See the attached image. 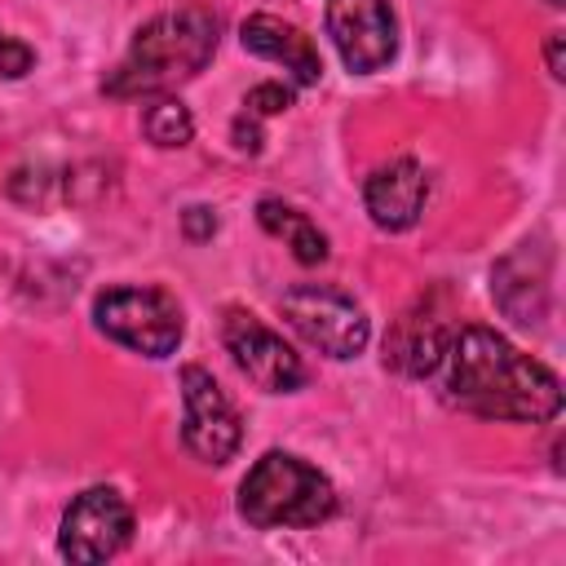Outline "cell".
Segmentation results:
<instances>
[{
    "instance_id": "6da1fadb",
    "label": "cell",
    "mask_w": 566,
    "mask_h": 566,
    "mask_svg": "<svg viewBox=\"0 0 566 566\" xmlns=\"http://www.w3.org/2000/svg\"><path fill=\"white\" fill-rule=\"evenodd\" d=\"M433 376L451 407L482 416V420L548 424L562 411L557 371L482 323L451 327Z\"/></svg>"
},
{
    "instance_id": "7a4b0ae2",
    "label": "cell",
    "mask_w": 566,
    "mask_h": 566,
    "mask_svg": "<svg viewBox=\"0 0 566 566\" xmlns=\"http://www.w3.org/2000/svg\"><path fill=\"white\" fill-rule=\"evenodd\" d=\"M221 22L208 4H181V9H164L150 22H142L128 40V53L119 57L115 71H106L102 93L106 97H155V93H172L177 84L195 80L212 53H217V35Z\"/></svg>"
},
{
    "instance_id": "3957f363",
    "label": "cell",
    "mask_w": 566,
    "mask_h": 566,
    "mask_svg": "<svg viewBox=\"0 0 566 566\" xmlns=\"http://www.w3.org/2000/svg\"><path fill=\"white\" fill-rule=\"evenodd\" d=\"M336 513V486L292 451H265L239 482V517L256 531L323 526Z\"/></svg>"
},
{
    "instance_id": "277c9868",
    "label": "cell",
    "mask_w": 566,
    "mask_h": 566,
    "mask_svg": "<svg viewBox=\"0 0 566 566\" xmlns=\"http://www.w3.org/2000/svg\"><path fill=\"white\" fill-rule=\"evenodd\" d=\"M93 323L102 336L115 345L142 354V358H168L181 345V310L168 292L142 287V283H119L97 292L93 301Z\"/></svg>"
},
{
    "instance_id": "5b68a950",
    "label": "cell",
    "mask_w": 566,
    "mask_h": 566,
    "mask_svg": "<svg viewBox=\"0 0 566 566\" xmlns=\"http://www.w3.org/2000/svg\"><path fill=\"white\" fill-rule=\"evenodd\" d=\"M279 314L287 318V327L310 349H318L323 358H336V363L358 358L367 349V340H371L367 310L349 292H340L332 283H296V287H287L283 301H279Z\"/></svg>"
},
{
    "instance_id": "8992f818",
    "label": "cell",
    "mask_w": 566,
    "mask_h": 566,
    "mask_svg": "<svg viewBox=\"0 0 566 566\" xmlns=\"http://www.w3.org/2000/svg\"><path fill=\"white\" fill-rule=\"evenodd\" d=\"M177 380H181V442H186V451L212 469L234 460V451L243 442V424H239V411L226 398V389L199 363H186Z\"/></svg>"
},
{
    "instance_id": "52a82bcc",
    "label": "cell",
    "mask_w": 566,
    "mask_h": 566,
    "mask_svg": "<svg viewBox=\"0 0 566 566\" xmlns=\"http://www.w3.org/2000/svg\"><path fill=\"white\" fill-rule=\"evenodd\" d=\"M133 539V509L115 486H88L80 491L57 526V553L75 566L111 562Z\"/></svg>"
},
{
    "instance_id": "ba28073f",
    "label": "cell",
    "mask_w": 566,
    "mask_h": 566,
    "mask_svg": "<svg viewBox=\"0 0 566 566\" xmlns=\"http://www.w3.org/2000/svg\"><path fill=\"white\" fill-rule=\"evenodd\" d=\"M221 340H226L234 367H239L261 394H296V389L310 380L301 354H296L274 327H265L252 310L230 305V310L221 314Z\"/></svg>"
},
{
    "instance_id": "9c48e42d",
    "label": "cell",
    "mask_w": 566,
    "mask_h": 566,
    "mask_svg": "<svg viewBox=\"0 0 566 566\" xmlns=\"http://www.w3.org/2000/svg\"><path fill=\"white\" fill-rule=\"evenodd\" d=\"M323 22L345 71L354 75H371L398 53V18L389 0H327Z\"/></svg>"
},
{
    "instance_id": "30bf717a",
    "label": "cell",
    "mask_w": 566,
    "mask_h": 566,
    "mask_svg": "<svg viewBox=\"0 0 566 566\" xmlns=\"http://www.w3.org/2000/svg\"><path fill=\"white\" fill-rule=\"evenodd\" d=\"M424 199H429V177L424 168L402 155V159H389L380 164L367 181H363V203H367V217L376 230L385 234H402L420 221L424 212Z\"/></svg>"
},
{
    "instance_id": "8fae6325",
    "label": "cell",
    "mask_w": 566,
    "mask_h": 566,
    "mask_svg": "<svg viewBox=\"0 0 566 566\" xmlns=\"http://www.w3.org/2000/svg\"><path fill=\"white\" fill-rule=\"evenodd\" d=\"M239 44L248 53L265 57V62H279L301 88L323 80V57H318L314 40L296 22H287L279 13H248L243 27H239Z\"/></svg>"
},
{
    "instance_id": "7c38bea8",
    "label": "cell",
    "mask_w": 566,
    "mask_h": 566,
    "mask_svg": "<svg viewBox=\"0 0 566 566\" xmlns=\"http://www.w3.org/2000/svg\"><path fill=\"white\" fill-rule=\"evenodd\" d=\"M447 318L433 310V301H416L385 336V367H394L398 376H411V380H424L433 376L442 349H447Z\"/></svg>"
},
{
    "instance_id": "4fadbf2b",
    "label": "cell",
    "mask_w": 566,
    "mask_h": 566,
    "mask_svg": "<svg viewBox=\"0 0 566 566\" xmlns=\"http://www.w3.org/2000/svg\"><path fill=\"white\" fill-rule=\"evenodd\" d=\"M491 296L500 301V310L509 318H517L522 327L539 323L544 314L535 305H548V283H544V270L531 274V243H522L517 252H509L495 270H491Z\"/></svg>"
},
{
    "instance_id": "5bb4252c",
    "label": "cell",
    "mask_w": 566,
    "mask_h": 566,
    "mask_svg": "<svg viewBox=\"0 0 566 566\" xmlns=\"http://www.w3.org/2000/svg\"><path fill=\"white\" fill-rule=\"evenodd\" d=\"M256 221H261V230H270L274 239H283L301 265L327 261V234H323L301 208H292V203H283V199H274V195H265V199L256 203Z\"/></svg>"
},
{
    "instance_id": "9a60e30c",
    "label": "cell",
    "mask_w": 566,
    "mask_h": 566,
    "mask_svg": "<svg viewBox=\"0 0 566 566\" xmlns=\"http://www.w3.org/2000/svg\"><path fill=\"white\" fill-rule=\"evenodd\" d=\"M142 133H146V142H155L159 150H177V146H186V142L195 137V119H190V111H186L177 97L155 93V97L146 102V111H142Z\"/></svg>"
},
{
    "instance_id": "2e32d148",
    "label": "cell",
    "mask_w": 566,
    "mask_h": 566,
    "mask_svg": "<svg viewBox=\"0 0 566 566\" xmlns=\"http://www.w3.org/2000/svg\"><path fill=\"white\" fill-rule=\"evenodd\" d=\"M292 88L287 84H279V80H265V84H256L248 97H243V115H252V119H265V115H283L287 106H292Z\"/></svg>"
},
{
    "instance_id": "e0dca14e",
    "label": "cell",
    "mask_w": 566,
    "mask_h": 566,
    "mask_svg": "<svg viewBox=\"0 0 566 566\" xmlns=\"http://www.w3.org/2000/svg\"><path fill=\"white\" fill-rule=\"evenodd\" d=\"M31 66H35V49H31L27 40L0 31V75H4V80H22Z\"/></svg>"
},
{
    "instance_id": "ac0fdd59",
    "label": "cell",
    "mask_w": 566,
    "mask_h": 566,
    "mask_svg": "<svg viewBox=\"0 0 566 566\" xmlns=\"http://www.w3.org/2000/svg\"><path fill=\"white\" fill-rule=\"evenodd\" d=\"M212 230H217V217H212V208L195 203V208H186V212H181V234H186L190 243H203V239H212Z\"/></svg>"
},
{
    "instance_id": "d6986e66",
    "label": "cell",
    "mask_w": 566,
    "mask_h": 566,
    "mask_svg": "<svg viewBox=\"0 0 566 566\" xmlns=\"http://www.w3.org/2000/svg\"><path fill=\"white\" fill-rule=\"evenodd\" d=\"M544 57H548V75H553V80H562V75H566V71H562V31H553V35H548Z\"/></svg>"
}]
</instances>
